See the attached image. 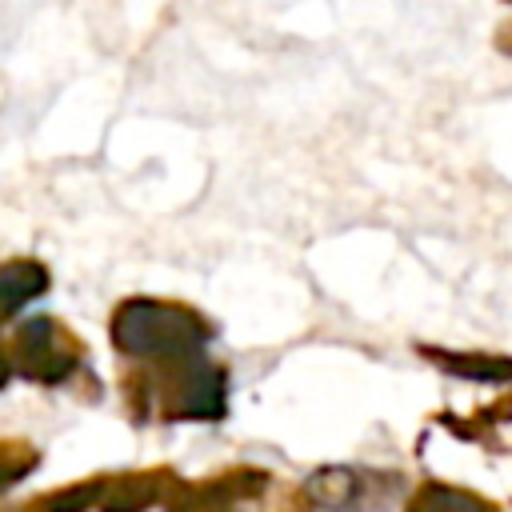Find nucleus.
<instances>
[{"mask_svg": "<svg viewBox=\"0 0 512 512\" xmlns=\"http://www.w3.org/2000/svg\"><path fill=\"white\" fill-rule=\"evenodd\" d=\"M216 336V328L172 300H124L112 312V344L144 364H176V360H192L208 352V340Z\"/></svg>", "mask_w": 512, "mask_h": 512, "instance_id": "nucleus-1", "label": "nucleus"}, {"mask_svg": "<svg viewBox=\"0 0 512 512\" xmlns=\"http://www.w3.org/2000/svg\"><path fill=\"white\" fill-rule=\"evenodd\" d=\"M84 360V340L76 332H68L56 316H32L24 324H16L4 340V364L8 376H24L36 384H68L72 372Z\"/></svg>", "mask_w": 512, "mask_h": 512, "instance_id": "nucleus-2", "label": "nucleus"}, {"mask_svg": "<svg viewBox=\"0 0 512 512\" xmlns=\"http://www.w3.org/2000/svg\"><path fill=\"white\" fill-rule=\"evenodd\" d=\"M180 488V476L168 468H148L132 476H108V492L100 512H144L156 500H172Z\"/></svg>", "mask_w": 512, "mask_h": 512, "instance_id": "nucleus-3", "label": "nucleus"}, {"mask_svg": "<svg viewBox=\"0 0 512 512\" xmlns=\"http://www.w3.org/2000/svg\"><path fill=\"white\" fill-rule=\"evenodd\" d=\"M416 352L428 364L444 368L448 376H460V380H472V384H512V356H500V352H448V348H432V344H420Z\"/></svg>", "mask_w": 512, "mask_h": 512, "instance_id": "nucleus-4", "label": "nucleus"}, {"mask_svg": "<svg viewBox=\"0 0 512 512\" xmlns=\"http://www.w3.org/2000/svg\"><path fill=\"white\" fill-rule=\"evenodd\" d=\"M372 480H364V472L356 468H324L316 472L308 484H304V496L320 508H332V512H348V508H360L364 504V492H368Z\"/></svg>", "mask_w": 512, "mask_h": 512, "instance_id": "nucleus-5", "label": "nucleus"}, {"mask_svg": "<svg viewBox=\"0 0 512 512\" xmlns=\"http://www.w3.org/2000/svg\"><path fill=\"white\" fill-rule=\"evenodd\" d=\"M404 512H496V504L484 500V496H476V492H468V488L440 484V480H424V484L408 496Z\"/></svg>", "mask_w": 512, "mask_h": 512, "instance_id": "nucleus-6", "label": "nucleus"}, {"mask_svg": "<svg viewBox=\"0 0 512 512\" xmlns=\"http://www.w3.org/2000/svg\"><path fill=\"white\" fill-rule=\"evenodd\" d=\"M0 292H4V316L12 320L28 300L48 292V268L40 260H8L0 268Z\"/></svg>", "mask_w": 512, "mask_h": 512, "instance_id": "nucleus-7", "label": "nucleus"}, {"mask_svg": "<svg viewBox=\"0 0 512 512\" xmlns=\"http://www.w3.org/2000/svg\"><path fill=\"white\" fill-rule=\"evenodd\" d=\"M104 492H108V476H100V480H80V484L44 492V496L28 500V504L16 508V512H92V508L104 504Z\"/></svg>", "mask_w": 512, "mask_h": 512, "instance_id": "nucleus-8", "label": "nucleus"}, {"mask_svg": "<svg viewBox=\"0 0 512 512\" xmlns=\"http://www.w3.org/2000/svg\"><path fill=\"white\" fill-rule=\"evenodd\" d=\"M36 448H28V444H16V440H8L4 444V484H20V476L24 472H32L36 468Z\"/></svg>", "mask_w": 512, "mask_h": 512, "instance_id": "nucleus-9", "label": "nucleus"}, {"mask_svg": "<svg viewBox=\"0 0 512 512\" xmlns=\"http://www.w3.org/2000/svg\"><path fill=\"white\" fill-rule=\"evenodd\" d=\"M496 48H500L504 56H512V20H504V24L496 28Z\"/></svg>", "mask_w": 512, "mask_h": 512, "instance_id": "nucleus-10", "label": "nucleus"}, {"mask_svg": "<svg viewBox=\"0 0 512 512\" xmlns=\"http://www.w3.org/2000/svg\"><path fill=\"white\" fill-rule=\"evenodd\" d=\"M196 512H232V508H196Z\"/></svg>", "mask_w": 512, "mask_h": 512, "instance_id": "nucleus-11", "label": "nucleus"}]
</instances>
